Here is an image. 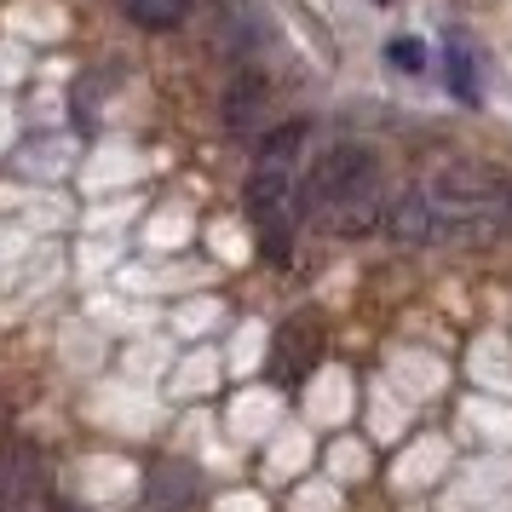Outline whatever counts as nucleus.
Listing matches in <instances>:
<instances>
[{
	"label": "nucleus",
	"mask_w": 512,
	"mask_h": 512,
	"mask_svg": "<svg viewBox=\"0 0 512 512\" xmlns=\"http://www.w3.org/2000/svg\"><path fill=\"white\" fill-rule=\"evenodd\" d=\"M305 213L334 236H369L386 225V196H380V162L363 144H334L323 150L300 190Z\"/></svg>",
	"instance_id": "nucleus-1"
},
{
	"label": "nucleus",
	"mask_w": 512,
	"mask_h": 512,
	"mask_svg": "<svg viewBox=\"0 0 512 512\" xmlns=\"http://www.w3.org/2000/svg\"><path fill=\"white\" fill-rule=\"evenodd\" d=\"M432 208H438L443 236H489L495 225H507V179L489 162H443L432 173Z\"/></svg>",
	"instance_id": "nucleus-2"
},
{
	"label": "nucleus",
	"mask_w": 512,
	"mask_h": 512,
	"mask_svg": "<svg viewBox=\"0 0 512 512\" xmlns=\"http://www.w3.org/2000/svg\"><path fill=\"white\" fill-rule=\"evenodd\" d=\"M248 213H254L265 248L282 254V248H288V231H294V162L259 156L254 179H248Z\"/></svg>",
	"instance_id": "nucleus-3"
},
{
	"label": "nucleus",
	"mask_w": 512,
	"mask_h": 512,
	"mask_svg": "<svg viewBox=\"0 0 512 512\" xmlns=\"http://www.w3.org/2000/svg\"><path fill=\"white\" fill-rule=\"evenodd\" d=\"M47 501V466L29 443H0V512H35Z\"/></svg>",
	"instance_id": "nucleus-4"
},
{
	"label": "nucleus",
	"mask_w": 512,
	"mask_h": 512,
	"mask_svg": "<svg viewBox=\"0 0 512 512\" xmlns=\"http://www.w3.org/2000/svg\"><path fill=\"white\" fill-rule=\"evenodd\" d=\"M317 357H323V323L311 311L288 317L277 328V340H271V374H277L282 386H300L305 374L317 369Z\"/></svg>",
	"instance_id": "nucleus-5"
},
{
	"label": "nucleus",
	"mask_w": 512,
	"mask_h": 512,
	"mask_svg": "<svg viewBox=\"0 0 512 512\" xmlns=\"http://www.w3.org/2000/svg\"><path fill=\"white\" fill-rule=\"evenodd\" d=\"M265 110H271V81H265V70H236L231 87H225V104H219L231 139H254L259 127H265Z\"/></svg>",
	"instance_id": "nucleus-6"
},
{
	"label": "nucleus",
	"mask_w": 512,
	"mask_h": 512,
	"mask_svg": "<svg viewBox=\"0 0 512 512\" xmlns=\"http://www.w3.org/2000/svg\"><path fill=\"white\" fill-rule=\"evenodd\" d=\"M380 231L392 236V242H403V248H426V242H438L443 225H438V208H432V196H426V185H409L397 202H386V225Z\"/></svg>",
	"instance_id": "nucleus-7"
},
{
	"label": "nucleus",
	"mask_w": 512,
	"mask_h": 512,
	"mask_svg": "<svg viewBox=\"0 0 512 512\" xmlns=\"http://www.w3.org/2000/svg\"><path fill=\"white\" fill-rule=\"evenodd\" d=\"M144 495H150L156 512H190L196 495H202V478H196V466H185V461H162L156 472H150Z\"/></svg>",
	"instance_id": "nucleus-8"
},
{
	"label": "nucleus",
	"mask_w": 512,
	"mask_h": 512,
	"mask_svg": "<svg viewBox=\"0 0 512 512\" xmlns=\"http://www.w3.org/2000/svg\"><path fill=\"white\" fill-rule=\"evenodd\" d=\"M116 6L139 29H179L185 24V12H190V0H116Z\"/></svg>",
	"instance_id": "nucleus-9"
},
{
	"label": "nucleus",
	"mask_w": 512,
	"mask_h": 512,
	"mask_svg": "<svg viewBox=\"0 0 512 512\" xmlns=\"http://www.w3.org/2000/svg\"><path fill=\"white\" fill-rule=\"evenodd\" d=\"M449 87H455V98L478 104V52L466 41H449Z\"/></svg>",
	"instance_id": "nucleus-10"
},
{
	"label": "nucleus",
	"mask_w": 512,
	"mask_h": 512,
	"mask_svg": "<svg viewBox=\"0 0 512 512\" xmlns=\"http://www.w3.org/2000/svg\"><path fill=\"white\" fill-rule=\"evenodd\" d=\"M386 58H392V70L420 75V70H426V41H415V35H397V41H386Z\"/></svg>",
	"instance_id": "nucleus-11"
},
{
	"label": "nucleus",
	"mask_w": 512,
	"mask_h": 512,
	"mask_svg": "<svg viewBox=\"0 0 512 512\" xmlns=\"http://www.w3.org/2000/svg\"><path fill=\"white\" fill-rule=\"evenodd\" d=\"M52 512H87V507H70V501H58V507H52Z\"/></svg>",
	"instance_id": "nucleus-12"
},
{
	"label": "nucleus",
	"mask_w": 512,
	"mask_h": 512,
	"mask_svg": "<svg viewBox=\"0 0 512 512\" xmlns=\"http://www.w3.org/2000/svg\"><path fill=\"white\" fill-rule=\"evenodd\" d=\"M507 231H512V196H507Z\"/></svg>",
	"instance_id": "nucleus-13"
},
{
	"label": "nucleus",
	"mask_w": 512,
	"mask_h": 512,
	"mask_svg": "<svg viewBox=\"0 0 512 512\" xmlns=\"http://www.w3.org/2000/svg\"><path fill=\"white\" fill-rule=\"evenodd\" d=\"M380 6H386V0H380Z\"/></svg>",
	"instance_id": "nucleus-14"
}]
</instances>
